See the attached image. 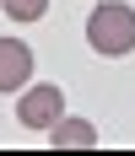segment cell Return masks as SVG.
I'll return each mask as SVG.
<instances>
[{
	"mask_svg": "<svg viewBox=\"0 0 135 156\" xmlns=\"http://www.w3.org/2000/svg\"><path fill=\"white\" fill-rule=\"evenodd\" d=\"M49 145H60V151H87V145H97V129H92V119H60V124L49 129Z\"/></svg>",
	"mask_w": 135,
	"mask_h": 156,
	"instance_id": "cell-4",
	"label": "cell"
},
{
	"mask_svg": "<svg viewBox=\"0 0 135 156\" xmlns=\"http://www.w3.org/2000/svg\"><path fill=\"white\" fill-rule=\"evenodd\" d=\"M60 119H65V92L54 86V81L27 86V97L16 102V124L22 129H54Z\"/></svg>",
	"mask_w": 135,
	"mask_h": 156,
	"instance_id": "cell-2",
	"label": "cell"
},
{
	"mask_svg": "<svg viewBox=\"0 0 135 156\" xmlns=\"http://www.w3.org/2000/svg\"><path fill=\"white\" fill-rule=\"evenodd\" d=\"M43 11H49V0H6V16H16V22H38Z\"/></svg>",
	"mask_w": 135,
	"mask_h": 156,
	"instance_id": "cell-5",
	"label": "cell"
},
{
	"mask_svg": "<svg viewBox=\"0 0 135 156\" xmlns=\"http://www.w3.org/2000/svg\"><path fill=\"white\" fill-rule=\"evenodd\" d=\"M0 11H6V0H0Z\"/></svg>",
	"mask_w": 135,
	"mask_h": 156,
	"instance_id": "cell-6",
	"label": "cell"
},
{
	"mask_svg": "<svg viewBox=\"0 0 135 156\" xmlns=\"http://www.w3.org/2000/svg\"><path fill=\"white\" fill-rule=\"evenodd\" d=\"M87 43L108 59H119V54H135V11L124 0H103L97 11L87 16Z\"/></svg>",
	"mask_w": 135,
	"mask_h": 156,
	"instance_id": "cell-1",
	"label": "cell"
},
{
	"mask_svg": "<svg viewBox=\"0 0 135 156\" xmlns=\"http://www.w3.org/2000/svg\"><path fill=\"white\" fill-rule=\"evenodd\" d=\"M27 76H32V48L22 38H0V92L27 86Z\"/></svg>",
	"mask_w": 135,
	"mask_h": 156,
	"instance_id": "cell-3",
	"label": "cell"
}]
</instances>
